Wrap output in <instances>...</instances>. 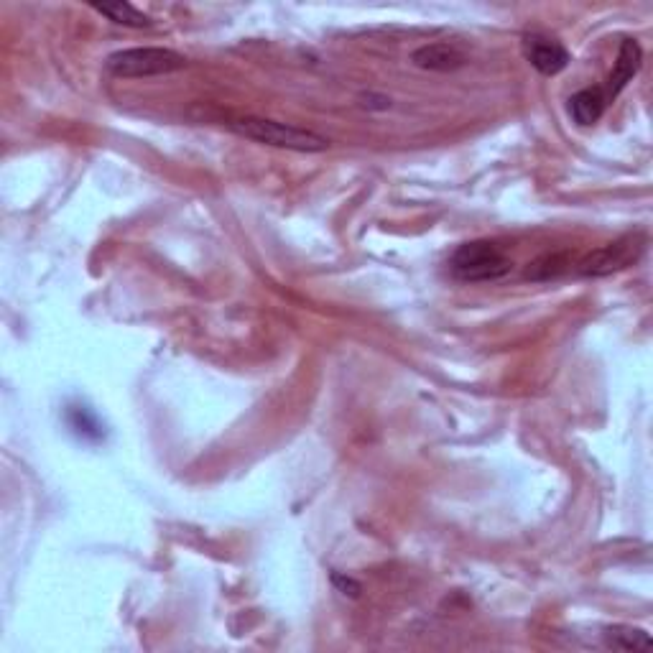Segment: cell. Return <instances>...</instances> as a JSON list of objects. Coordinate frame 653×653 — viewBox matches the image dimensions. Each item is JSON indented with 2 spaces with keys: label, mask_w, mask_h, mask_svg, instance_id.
I'll return each instance as SVG.
<instances>
[{
  "label": "cell",
  "mask_w": 653,
  "mask_h": 653,
  "mask_svg": "<svg viewBox=\"0 0 653 653\" xmlns=\"http://www.w3.org/2000/svg\"><path fill=\"white\" fill-rule=\"evenodd\" d=\"M643 248H646V238L643 235H628V238H620L615 243L592 250L590 256H585L577 263V271L582 276H608V273L636 263L641 258Z\"/></svg>",
  "instance_id": "277c9868"
},
{
  "label": "cell",
  "mask_w": 653,
  "mask_h": 653,
  "mask_svg": "<svg viewBox=\"0 0 653 653\" xmlns=\"http://www.w3.org/2000/svg\"><path fill=\"white\" fill-rule=\"evenodd\" d=\"M641 64H643L641 44H638L636 39H623L618 59H615V67H613V72H610V82H608V87H605L608 103L610 100H615V97L625 90V85H628V82H631L633 77L641 72Z\"/></svg>",
  "instance_id": "8992f818"
},
{
  "label": "cell",
  "mask_w": 653,
  "mask_h": 653,
  "mask_svg": "<svg viewBox=\"0 0 653 653\" xmlns=\"http://www.w3.org/2000/svg\"><path fill=\"white\" fill-rule=\"evenodd\" d=\"M67 424L77 437L87 439V442H100L105 437L103 424L95 416V411L87 409V406L74 404L67 409Z\"/></svg>",
  "instance_id": "30bf717a"
},
{
  "label": "cell",
  "mask_w": 653,
  "mask_h": 653,
  "mask_svg": "<svg viewBox=\"0 0 653 653\" xmlns=\"http://www.w3.org/2000/svg\"><path fill=\"white\" fill-rule=\"evenodd\" d=\"M513 268L511 258L503 253L490 240H472V243L460 245L455 250V256L449 261V271L460 281H498L508 276Z\"/></svg>",
  "instance_id": "7a4b0ae2"
},
{
  "label": "cell",
  "mask_w": 653,
  "mask_h": 653,
  "mask_svg": "<svg viewBox=\"0 0 653 653\" xmlns=\"http://www.w3.org/2000/svg\"><path fill=\"white\" fill-rule=\"evenodd\" d=\"M187 67V59L174 49L161 46H138V49H123L108 57V69L115 77H156V74H171Z\"/></svg>",
  "instance_id": "3957f363"
},
{
  "label": "cell",
  "mask_w": 653,
  "mask_h": 653,
  "mask_svg": "<svg viewBox=\"0 0 653 653\" xmlns=\"http://www.w3.org/2000/svg\"><path fill=\"white\" fill-rule=\"evenodd\" d=\"M411 62L421 69H432V72H452V69H460L465 64V54L457 46L426 44L411 54Z\"/></svg>",
  "instance_id": "52a82bcc"
},
{
  "label": "cell",
  "mask_w": 653,
  "mask_h": 653,
  "mask_svg": "<svg viewBox=\"0 0 653 653\" xmlns=\"http://www.w3.org/2000/svg\"><path fill=\"white\" fill-rule=\"evenodd\" d=\"M605 643L615 651H638V648L651 646V636L641 628H628V625H615L605 631Z\"/></svg>",
  "instance_id": "8fae6325"
},
{
  "label": "cell",
  "mask_w": 653,
  "mask_h": 653,
  "mask_svg": "<svg viewBox=\"0 0 653 653\" xmlns=\"http://www.w3.org/2000/svg\"><path fill=\"white\" fill-rule=\"evenodd\" d=\"M92 11L110 18L118 26H128V29H148V26H154V21L143 11H138L136 6H131V3H103V6L92 3Z\"/></svg>",
  "instance_id": "9c48e42d"
},
{
  "label": "cell",
  "mask_w": 653,
  "mask_h": 653,
  "mask_svg": "<svg viewBox=\"0 0 653 653\" xmlns=\"http://www.w3.org/2000/svg\"><path fill=\"white\" fill-rule=\"evenodd\" d=\"M608 108V95L602 87H587L569 97V115L577 125H592L602 118Z\"/></svg>",
  "instance_id": "ba28073f"
},
{
  "label": "cell",
  "mask_w": 653,
  "mask_h": 653,
  "mask_svg": "<svg viewBox=\"0 0 653 653\" xmlns=\"http://www.w3.org/2000/svg\"><path fill=\"white\" fill-rule=\"evenodd\" d=\"M332 582H335V587L342 592V595H350V597L360 595V582L350 580V577H345V574L335 572L332 574Z\"/></svg>",
  "instance_id": "7c38bea8"
},
{
  "label": "cell",
  "mask_w": 653,
  "mask_h": 653,
  "mask_svg": "<svg viewBox=\"0 0 653 653\" xmlns=\"http://www.w3.org/2000/svg\"><path fill=\"white\" fill-rule=\"evenodd\" d=\"M523 57L529 59V64L536 72L546 74V77L559 74L562 69H567L569 64L567 49H564L559 41L549 39V36L544 34H536V31L534 34L523 36Z\"/></svg>",
  "instance_id": "5b68a950"
},
{
  "label": "cell",
  "mask_w": 653,
  "mask_h": 653,
  "mask_svg": "<svg viewBox=\"0 0 653 653\" xmlns=\"http://www.w3.org/2000/svg\"><path fill=\"white\" fill-rule=\"evenodd\" d=\"M238 136L248 138V141L263 143V146L286 148V151H301V154H319L327 151L330 141L319 133L307 131V128H296V125L279 123V120L268 118H238L230 123Z\"/></svg>",
  "instance_id": "6da1fadb"
}]
</instances>
